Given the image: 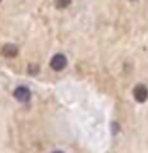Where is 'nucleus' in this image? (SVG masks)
Segmentation results:
<instances>
[{
    "label": "nucleus",
    "instance_id": "3",
    "mask_svg": "<svg viewBox=\"0 0 148 153\" xmlns=\"http://www.w3.org/2000/svg\"><path fill=\"white\" fill-rule=\"evenodd\" d=\"M67 65V57L64 54H56V56H53V59H51V67L54 70H62L64 67Z\"/></svg>",
    "mask_w": 148,
    "mask_h": 153
},
{
    "label": "nucleus",
    "instance_id": "6",
    "mask_svg": "<svg viewBox=\"0 0 148 153\" xmlns=\"http://www.w3.org/2000/svg\"><path fill=\"white\" fill-rule=\"evenodd\" d=\"M51 153H64V152H61V150H56V152H51Z\"/></svg>",
    "mask_w": 148,
    "mask_h": 153
},
{
    "label": "nucleus",
    "instance_id": "5",
    "mask_svg": "<svg viewBox=\"0 0 148 153\" xmlns=\"http://www.w3.org/2000/svg\"><path fill=\"white\" fill-rule=\"evenodd\" d=\"M70 5V0H56V8H65Z\"/></svg>",
    "mask_w": 148,
    "mask_h": 153
},
{
    "label": "nucleus",
    "instance_id": "4",
    "mask_svg": "<svg viewBox=\"0 0 148 153\" xmlns=\"http://www.w3.org/2000/svg\"><path fill=\"white\" fill-rule=\"evenodd\" d=\"M2 53L7 57H14L18 54V48L14 46V45H11V43H8V45H5L3 48H2Z\"/></svg>",
    "mask_w": 148,
    "mask_h": 153
},
{
    "label": "nucleus",
    "instance_id": "1",
    "mask_svg": "<svg viewBox=\"0 0 148 153\" xmlns=\"http://www.w3.org/2000/svg\"><path fill=\"white\" fill-rule=\"evenodd\" d=\"M13 96L19 100V102H29V100H30V91H29L26 86H18V88L14 89Z\"/></svg>",
    "mask_w": 148,
    "mask_h": 153
},
{
    "label": "nucleus",
    "instance_id": "7",
    "mask_svg": "<svg viewBox=\"0 0 148 153\" xmlns=\"http://www.w3.org/2000/svg\"><path fill=\"white\" fill-rule=\"evenodd\" d=\"M0 2H2V0H0Z\"/></svg>",
    "mask_w": 148,
    "mask_h": 153
},
{
    "label": "nucleus",
    "instance_id": "2",
    "mask_svg": "<svg viewBox=\"0 0 148 153\" xmlns=\"http://www.w3.org/2000/svg\"><path fill=\"white\" fill-rule=\"evenodd\" d=\"M134 99L137 100V102H145L148 99V89L145 85H137L135 88H134Z\"/></svg>",
    "mask_w": 148,
    "mask_h": 153
}]
</instances>
